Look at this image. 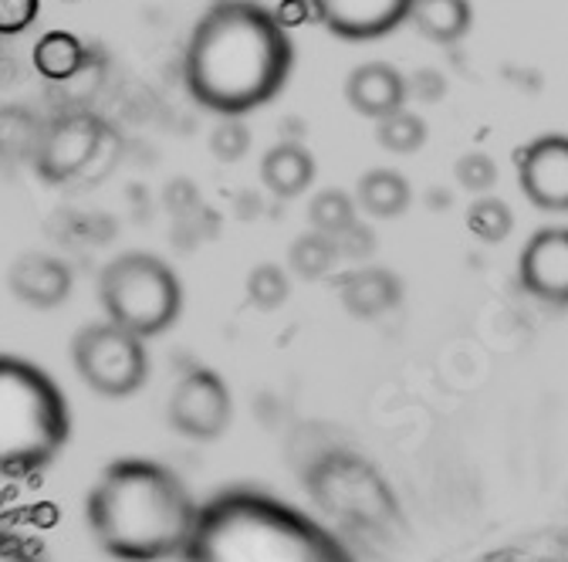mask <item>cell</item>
Here are the masks:
<instances>
[{
  "label": "cell",
  "instance_id": "obj_7",
  "mask_svg": "<svg viewBox=\"0 0 568 562\" xmlns=\"http://www.w3.org/2000/svg\"><path fill=\"white\" fill-rule=\"evenodd\" d=\"M119 150V132L89 109H64L44 122L34 150V173L48 187H68L75 180H99Z\"/></svg>",
  "mask_w": 568,
  "mask_h": 562
},
{
  "label": "cell",
  "instance_id": "obj_19",
  "mask_svg": "<svg viewBox=\"0 0 568 562\" xmlns=\"http://www.w3.org/2000/svg\"><path fill=\"white\" fill-rule=\"evenodd\" d=\"M409 200H413V190H409L406 177L399 170H386V167L363 173L359 187H355V207L379 221H393V218L406 214Z\"/></svg>",
  "mask_w": 568,
  "mask_h": 562
},
{
  "label": "cell",
  "instance_id": "obj_6",
  "mask_svg": "<svg viewBox=\"0 0 568 562\" xmlns=\"http://www.w3.org/2000/svg\"><path fill=\"white\" fill-rule=\"evenodd\" d=\"M302 484L318 512L345 529H379L396 512V499L379 471L366 458L342 448L318 451L305 464Z\"/></svg>",
  "mask_w": 568,
  "mask_h": 562
},
{
  "label": "cell",
  "instance_id": "obj_20",
  "mask_svg": "<svg viewBox=\"0 0 568 562\" xmlns=\"http://www.w3.org/2000/svg\"><path fill=\"white\" fill-rule=\"evenodd\" d=\"M44 119L28 106H0V163H31L41 143Z\"/></svg>",
  "mask_w": 568,
  "mask_h": 562
},
{
  "label": "cell",
  "instance_id": "obj_14",
  "mask_svg": "<svg viewBox=\"0 0 568 562\" xmlns=\"http://www.w3.org/2000/svg\"><path fill=\"white\" fill-rule=\"evenodd\" d=\"M345 99L359 116L379 122L406 106V79L386 61H366L348 76Z\"/></svg>",
  "mask_w": 568,
  "mask_h": 562
},
{
  "label": "cell",
  "instance_id": "obj_17",
  "mask_svg": "<svg viewBox=\"0 0 568 562\" xmlns=\"http://www.w3.org/2000/svg\"><path fill=\"white\" fill-rule=\"evenodd\" d=\"M406 21L434 44H457L474 24V8L470 0H413Z\"/></svg>",
  "mask_w": 568,
  "mask_h": 562
},
{
  "label": "cell",
  "instance_id": "obj_15",
  "mask_svg": "<svg viewBox=\"0 0 568 562\" xmlns=\"http://www.w3.org/2000/svg\"><path fill=\"white\" fill-rule=\"evenodd\" d=\"M338 302L355 319H379L399 302V281L383 268H355L338 278Z\"/></svg>",
  "mask_w": 568,
  "mask_h": 562
},
{
  "label": "cell",
  "instance_id": "obj_24",
  "mask_svg": "<svg viewBox=\"0 0 568 562\" xmlns=\"http://www.w3.org/2000/svg\"><path fill=\"white\" fill-rule=\"evenodd\" d=\"M376 139H379L383 150L409 157V153H416L426 143V122L419 116L399 109V112H393V116L376 122Z\"/></svg>",
  "mask_w": 568,
  "mask_h": 562
},
{
  "label": "cell",
  "instance_id": "obj_23",
  "mask_svg": "<svg viewBox=\"0 0 568 562\" xmlns=\"http://www.w3.org/2000/svg\"><path fill=\"white\" fill-rule=\"evenodd\" d=\"M338 258H342V251L332 238L308 231V234L295 238V244L288 251V271H295L305 281H315V278H325Z\"/></svg>",
  "mask_w": 568,
  "mask_h": 562
},
{
  "label": "cell",
  "instance_id": "obj_25",
  "mask_svg": "<svg viewBox=\"0 0 568 562\" xmlns=\"http://www.w3.org/2000/svg\"><path fill=\"white\" fill-rule=\"evenodd\" d=\"M467 224H470V231H474L480 241H490V244H494V241H505V238L511 234L515 218H511V210H508L505 200L487 197V200H477V203L470 207Z\"/></svg>",
  "mask_w": 568,
  "mask_h": 562
},
{
  "label": "cell",
  "instance_id": "obj_28",
  "mask_svg": "<svg viewBox=\"0 0 568 562\" xmlns=\"http://www.w3.org/2000/svg\"><path fill=\"white\" fill-rule=\"evenodd\" d=\"M41 11V0H0V38L24 34Z\"/></svg>",
  "mask_w": 568,
  "mask_h": 562
},
{
  "label": "cell",
  "instance_id": "obj_11",
  "mask_svg": "<svg viewBox=\"0 0 568 562\" xmlns=\"http://www.w3.org/2000/svg\"><path fill=\"white\" fill-rule=\"evenodd\" d=\"M521 289L555 309H568V228H538L518 254Z\"/></svg>",
  "mask_w": 568,
  "mask_h": 562
},
{
  "label": "cell",
  "instance_id": "obj_2",
  "mask_svg": "<svg viewBox=\"0 0 568 562\" xmlns=\"http://www.w3.org/2000/svg\"><path fill=\"white\" fill-rule=\"evenodd\" d=\"M200 502L186 481L150 458H119L85 495V525L115 562L183 559Z\"/></svg>",
  "mask_w": 568,
  "mask_h": 562
},
{
  "label": "cell",
  "instance_id": "obj_3",
  "mask_svg": "<svg viewBox=\"0 0 568 562\" xmlns=\"http://www.w3.org/2000/svg\"><path fill=\"white\" fill-rule=\"evenodd\" d=\"M180 562H359L312 512L271 491L237 484L200 505Z\"/></svg>",
  "mask_w": 568,
  "mask_h": 562
},
{
  "label": "cell",
  "instance_id": "obj_21",
  "mask_svg": "<svg viewBox=\"0 0 568 562\" xmlns=\"http://www.w3.org/2000/svg\"><path fill=\"white\" fill-rule=\"evenodd\" d=\"M355 218H359V207H355V197H348L345 190H318L308 203L312 231L332 241H342L348 231H355Z\"/></svg>",
  "mask_w": 568,
  "mask_h": 562
},
{
  "label": "cell",
  "instance_id": "obj_8",
  "mask_svg": "<svg viewBox=\"0 0 568 562\" xmlns=\"http://www.w3.org/2000/svg\"><path fill=\"white\" fill-rule=\"evenodd\" d=\"M71 367L79 380L105 400H129L150 383L153 357L146 339L119 325L89 322L71 339Z\"/></svg>",
  "mask_w": 568,
  "mask_h": 562
},
{
  "label": "cell",
  "instance_id": "obj_4",
  "mask_svg": "<svg viewBox=\"0 0 568 562\" xmlns=\"http://www.w3.org/2000/svg\"><path fill=\"white\" fill-rule=\"evenodd\" d=\"M71 444V403L48 370L0 353V478L48 471Z\"/></svg>",
  "mask_w": 568,
  "mask_h": 562
},
{
  "label": "cell",
  "instance_id": "obj_10",
  "mask_svg": "<svg viewBox=\"0 0 568 562\" xmlns=\"http://www.w3.org/2000/svg\"><path fill=\"white\" fill-rule=\"evenodd\" d=\"M521 193L548 214H568V136H538L515 153Z\"/></svg>",
  "mask_w": 568,
  "mask_h": 562
},
{
  "label": "cell",
  "instance_id": "obj_18",
  "mask_svg": "<svg viewBox=\"0 0 568 562\" xmlns=\"http://www.w3.org/2000/svg\"><path fill=\"white\" fill-rule=\"evenodd\" d=\"M89 61H92V51L82 44L79 34H71V31H48L34 44L38 76L54 82V86H68Z\"/></svg>",
  "mask_w": 568,
  "mask_h": 562
},
{
  "label": "cell",
  "instance_id": "obj_13",
  "mask_svg": "<svg viewBox=\"0 0 568 562\" xmlns=\"http://www.w3.org/2000/svg\"><path fill=\"white\" fill-rule=\"evenodd\" d=\"M8 289L28 309L51 312V309H58V305H64L71 299V289H75V271H71V264L61 261L58 254L31 251V254H21L11 264Z\"/></svg>",
  "mask_w": 568,
  "mask_h": 562
},
{
  "label": "cell",
  "instance_id": "obj_29",
  "mask_svg": "<svg viewBox=\"0 0 568 562\" xmlns=\"http://www.w3.org/2000/svg\"><path fill=\"white\" fill-rule=\"evenodd\" d=\"M0 562H48V555L28 535L0 525Z\"/></svg>",
  "mask_w": 568,
  "mask_h": 562
},
{
  "label": "cell",
  "instance_id": "obj_1",
  "mask_svg": "<svg viewBox=\"0 0 568 562\" xmlns=\"http://www.w3.org/2000/svg\"><path fill=\"white\" fill-rule=\"evenodd\" d=\"M295 44L257 0H221L193 28L183 54L190 99L224 119L274 102L292 79Z\"/></svg>",
  "mask_w": 568,
  "mask_h": 562
},
{
  "label": "cell",
  "instance_id": "obj_16",
  "mask_svg": "<svg viewBox=\"0 0 568 562\" xmlns=\"http://www.w3.org/2000/svg\"><path fill=\"white\" fill-rule=\"evenodd\" d=\"M315 157L302 143H277L261 157V183L277 200H295L315 183Z\"/></svg>",
  "mask_w": 568,
  "mask_h": 562
},
{
  "label": "cell",
  "instance_id": "obj_22",
  "mask_svg": "<svg viewBox=\"0 0 568 562\" xmlns=\"http://www.w3.org/2000/svg\"><path fill=\"white\" fill-rule=\"evenodd\" d=\"M244 295L254 309L274 312L292 299V271L277 261H261L244 278Z\"/></svg>",
  "mask_w": 568,
  "mask_h": 562
},
{
  "label": "cell",
  "instance_id": "obj_9",
  "mask_svg": "<svg viewBox=\"0 0 568 562\" xmlns=\"http://www.w3.org/2000/svg\"><path fill=\"white\" fill-rule=\"evenodd\" d=\"M166 424L186 441H217L234 424V393L213 367H190L166 397Z\"/></svg>",
  "mask_w": 568,
  "mask_h": 562
},
{
  "label": "cell",
  "instance_id": "obj_27",
  "mask_svg": "<svg viewBox=\"0 0 568 562\" xmlns=\"http://www.w3.org/2000/svg\"><path fill=\"white\" fill-rule=\"evenodd\" d=\"M457 180H460V187H467L474 193H484V190H490L497 183V167H494V160L487 153H467L457 163Z\"/></svg>",
  "mask_w": 568,
  "mask_h": 562
},
{
  "label": "cell",
  "instance_id": "obj_5",
  "mask_svg": "<svg viewBox=\"0 0 568 562\" xmlns=\"http://www.w3.org/2000/svg\"><path fill=\"white\" fill-rule=\"evenodd\" d=\"M99 302L112 325L150 342L180 322L186 292L180 271L166 258L122 251L99 274Z\"/></svg>",
  "mask_w": 568,
  "mask_h": 562
},
{
  "label": "cell",
  "instance_id": "obj_26",
  "mask_svg": "<svg viewBox=\"0 0 568 562\" xmlns=\"http://www.w3.org/2000/svg\"><path fill=\"white\" fill-rule=\"evenodd\" d=\"M251 129L241 119H221L217 129L210 132V153L221 163H237L251 153Z\"/></svg>",
  "mask_w": 568,
  "mask_h": 562
},
{
  "label": "cell",
  "instance_id": "obj_12",
  "mask_svg": "<svg viewBox=\"0 0 568 562\" xmlns=\"http://www.w3.org/2000/svg\"><path fill=\"white\" fill-rule=\"evenodd\" d=\"M318 21L342 41H376L396 31L413 0H312Z\"/></svg>",
  "mask_w": 568,
  "mask_h": 562
}]
</instances>
